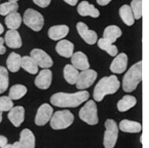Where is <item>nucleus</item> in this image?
Masks as SVG:
<instances>
[{
	"label": "nucleus",
	"instance_id": "18",
	"mask_svg": "<svg viewBox=\"0 0 149 148\" xmlns=\"http://www.w3.org/2000/svg\"><path fill=\"white\" fill-rule=\"evenodd\" d=\"M77 10L81 16H91L93 18H97L100 15L99 10L88 1H82L79 4Z\"/></svg>",
	"mask_w": 149,
	"mask_h": 148
},
{
	"label": "nucleus",
	"instance_id": "10",
	"mask_svg": "<svg viewBox=\"0 0 149 148\" xmlns=\"http://www.w3.org/2000/svg\"><path fill=\"white\" fill-rule=\"evenodd\" d=\"M54 114L53 108L49 104L45 103L39 106L35 117V124L38 126L45 125L49 123Z\"/></svg>",
	"mask_w": 149,
	"mask_h": 148
},
{
	"label": "nucleus",
	"instance_id": "14",
	"mask_svg": "<svg viewBox=\"0 0 149 148\" xmlns=\"http://www.w3.org/2000/svg\"><path fill=\"white\" fill-rule=\"evenodd\" d=\"M8 118L15 127H20L25 119V109L23 106H17L13 107L8 114Z\"/></svg>",
	"mask_w": 149,
	"mask_h": 148
},
{
	"label": "nucleus",
	"instance_id": "22",
	"mask_svg": "<svg viewBox=\"0 0 149 148\" xmlns=\"http://www.w3.org/2000/svg\"><path fill=\"white\" fill-rule=\"evenodd\" d=\"M119 129L125 133H139L141 131V124L138 122L124 119L119 124Z\"/></svg>",
	"mask_w": 149,
	"mask_h": 148
},
{
	"label": "nucleus",
	"instance_id": "35",
	"mask_svg": "<svg viewBox=\"0 0 149 148\" xmlns=\"http://www.w3.org/2000/svg\"><path fill=\"white\" fill-rule=\"evenodd\" d=\"M36 5L41 8H46L49 5L51 0H33Z\"/></svg>",
	"mask_w": 149,
	"mask_h": 148
},
{
	"label": "nucleus",
	"instance_id": "11",
	"mask_svg": "<svg viewBox=\"0 0 149 148\" xmlns=\"http://www.w3.org/2000/svg\"><path fill=\"white\" fill-rule=\"evenodd\" d=\"M76 26H77L79 34L86 44L90 45H93L98 41L96 33L93 30H90L88 28V26L85 23L81 22H78Z\"/></svg>",
	"mask_w": 149,
	"mask_h": 148
},
{
	"label": "nucleus",
	"instance_id": "9",
	"mask_svg": "<svg viewBox=\"0 0 149 148\" xmlns=\"http://www.w3.org/2000/svg\"><path fill=\"white\" fill-rule=\"evenodd\" d=\"M30 56L34 60L38 67L43 69H49V67L53 66L52 58L43 49H33L30 53Z\"/></svg>",
	"mask_w": 149,
	"mask_h": 148
},
{
	"label": "nucleus",
	"instance_id": "1",
	"mask_svg": "<svg viewBox=\"0 0 149 148\" xmlns=\"http://www.w3.org/2000/svg\"><path fill=\"white\" fill-rule=\"evenodd\" d=\"M90 94L86 90H81L76 93H64L59 92L54 94L50 98V102L52 105L62 107H77L81 104L89 100Z\"/></svg>",
	"mask_w": 149,
	"mask_h": 148
},
{
	"label": "nucleus",
	"instance_id": "23",
	"mask_svg": "<svg viewBox=\"0 0 149 148\" xmlns=\"http://www.w3.org/2000/svg\"><path fill=\"white\" fill-rule=\"evenodd\" d=\"M20 142L25 148H35V136L33 133L28 129H25L21 132Z\"/></svg>",
	"mask_w": 149,
	"mask_h": 148
},
{
	"label": "nucleus",
	"instance_id": "4",
	"mask_svg": "<svg viewBox=\"0 0 149 148\" xmlns=\"http://www.w3.org/2000/svg\"><path fill=\"white\" fill-rule=\"evenodd\" d=\"M74 116L68 110L58 111L53 114L50 119V126L53 129H65L72 124Z\"/></svg>",
	"mask_w": 149,
	"mask_h": 148
},
{
	"label": "nucleus",
	"instance_id": "45",
	"mask_svg": "<svg viewBox=\"0 0 149 148\" xmlns=\"http://www.w3.org/2000/svg\"><path fill=\"white\" fill-rule=\"evenodd\" d=\"M9 1H14V2H17L18 0H9Z\"/></svg>",
	"mask_w": 149,
	"mask_h": 148
},
{
	"label": "nucleus",
	"instance_id": "41",
	"mask_svg": "<svg viewBox=\"0 0 149 148\" xmlns=\"http://www.w3.org/2000/svg\"><path fill=\"white\" fill-rule=\"evenodd\" d=\"M4 32V28H3V25L0 23V35L2 34Z\"/></svg>",
	"mask_w": 149,
	"mask_h": 148
},
{
	"label": "nucleus",
	"instance_id": "31",
	"mask_svg": "<svg viewBox=\"0 0 149 148\" xmlns=\"http://www.w3.org/2000/svg\"><path fill=\"white\" fill-rule=\"evenodd\" d=\"M19 8V5L17 2L14 1H9L0 4V15H8L11 13L17 11Z\"/></svg>",
	"mask_w": 149,
	"mask_h": 148
},
{
	"label": "nucleus",
	"instance_id": "38",
	"mask_svg": "<svg viewBox=\"0 0 149 148\" xmlns=\"http://www.w3.org/2000/svg\"><path fill=\"white\" fill-rule=\"evenodd\" d=\"M112 0H96L97 3L99 5H102V6H105V5H107Z\"/></svg>",
	"mask_w": 149,
	"mask_h": 148
},
{
	"label": "nucleus",
	"instance_id": "36",
	"mask_svg": "<svg viewBox=\"0 0 149 148\" xmlns=\"http://www.w3.org/2000/svg\"><path fill=\"white\" fill-rule=\"evenodd\" d=\"M8 144V139L3 135H0V148H3Z\"/></svg>",
	"mask_w": 149,
	"mask_h": 148
},
{
	"label": "nucleus",
	"instance_id": "37",
	"mask_svg": "<svg viewBox=\"0 0 149 148\" xmlns=\"http://www.w3.org/2000/svg\"><path fill=\"white\" fill-rule=\"evenodd\" d=\"M4 44V38H0V55H3L6 52V48L3 45Z\"/></svg>",
	"mask_w": 149,
	"mask_h": 148
},
{
	"label": "nucleus",
	"instance_id": "26",
	"mask_svg": "<svg viewBox=\"0 0 149 148\" xmlns=\"http://www.w3.org/2000/svg\"><path fill=\"white\" fill-rule=\"evenodd\" d=\"M22 20L23 19H22V16L19 13L14 12L6 16L4 22L6 26L10 30H17L21 26Z\"/></svg>",
	"mask_w": 149,
	"mask_h": 148
},
{
	"label": "nucleus",
	"instance_id": "28",
	"mask_svg": "<svg viewBox=\"0 0 149 148\" xmlns=\"http://www.w3.org/2000/svg\"><path fill=\"white\" fill-rule=\"evenodd\" d=\"M22 68L33 75L38 72V66L31 56H23L22 58Z\"/></svg>",
	"mask_w": 149,
	"mask_h": 148
},
{
	"label": "nucleus",
	"instance_id": "5",
	"mask_svg": "<svg viewBox=\"0 0 149 148\" xmlns=\"http://www.w3.org/2000/svg\"><path fill=\"white\" fill-rule=\"evenodd\" d=\"M23 22L33 31L39 32L44 26L45 20L44 16L38 11L33 9H27L23 15Z\"/></svg>",
	"mask_w": 149,
	"mask_h": 148
},
{
	"label": "nucleus",
	"instance_id": "19",
	"mask_svg": "<svg viewBox=\"0 0 149 148\" xmlns=\"http://www.w3.org/2000/svg\"><path fill=\"white\" fill-rule=\"evenodd\" d=\"M56 50L59 56L70 58L74 54V45L68 40H61L56 46Z\"/></svg>",
	"mask_w": 149,
	"mask_h": 148
},
{
	"label": "nucleus",
	"instance_id": "33",
	"mask_svg": "<svg viewBox=\"0 0 149 148\" xmlns=\"http://www.w3.org/2000/svg\"><path fill=\"white\" fill-rule=\"evenodd\" d=\"M130 8L133 12L135 20H139L142 16V0H132Z\"/></svg>",
	"mask_w": 149,
	"mask_h": 148
},
{
	"label": "nucleus",
	"instance_id": "24",
	"mask_svg": "<svg viewBox=\"0 0 149 148\" xmlns=\"http://www.w3.org/2000/svg\"><path fill=\"white\" fill-rule=\"evenodd\" d=\"M136 105V97L127 94V95H125L120 101H118V102L117 104V108L119 112L124 113V112L129 111L130 109L134 107Z\"/></svg>",
	"mask_w": 149,
	"mask_h": 148
},
{
	"label": "nucleus",
	"instance_id": "20",
	"mask_svg": "<svg viewBox=\"0 0 149 148\" xmlns=\"http://www.w3.org/2000/svg\"><path fill=\"white\" fill-rule=\"evenodd\" d=\"M22 58L19 54L12 52L6 60V66L11 72H17L22 67Z\"/></svg>",
	"mask_w": 149,
	"mask_h": 148
},
{
	"label": "nucleus",
	"instance_id": "3",
	"mask_svg": "<svg viewBox=\"0 0 149 148\" xmlns=\"http://www.w3.org/2000/svg\"><path fill=\"white\" fill-rule=\"evenodd\" d=\"M142 79V61L134 64L123 78V90L126 93L134 91Z\"/></svg>",
	"mask_w": 149,
	"mask_h": 148
},
{
	"label": "nucleus",
	"instance_id": "13",
	"mask_svg": "<svg viewBox=\"0 0 149 148\" xmlns=\"http://www.w3.org/2000/svg\"><path fill=\"white\" fill-rule=\"evenodd\" d=\"M128 66V56L126 54L121 53L116 56L114 60L110 65V70L113 73L121 74L127 68Z\"/></svg>",
	"mask_w": 149,
	"mask_h": 148
},
{
	"label": "nucleus",
	"instance_id": "25",
	"mask_svg": "<svg viewBox=\"0 0 149 148\" xmlns=\"http://www.w3.org/2000/svg\"><path fill=\"white\" fill-rule=\"evenodd\" d=\"M122 35V31L121 29L115 26V25H112V26H108L105 28L103 32V38L109 40L110 42H112L113 44L117 41V39L118 38H120Z\"/></svg>",
	"mask_w": 149,
	"mask_h": 148
},
{
	"label": "nucleus",
	"instance_id": "29",
	"mask_svg": "<svg viewBox=\"0 0 149 148\" xmlns=\"http://www.w3.org/2000/svg\"><path fill=\"white\" fill-rule=\"evenodd\" d=\"M97 44H98V47L101 49L106 51L109 56H118V48H117V46H115L109 40L102 38H101V39H99L97 41Z\"/></svg>",
	"mask_w": 149,
	"mask_h": 148
},
{
	"label": "nucleus",
	"instance_id": "34",
	"mask_svg": "<svg viewBox=\"0 0 149 148\" xmlns=\"http://www.w3.org/2000/svg\"><path fill=\"white\" fill-rule=\"evenodd\" d=\"M13 107V100L10 96H0V111L10 112Z\"/></svg>",
	"mask_w": 149,
	"mask_h": 148
},
{
	"label": "nucleus",
	"instance_id": "21",
	"mask_svg": "<svg viewBox=\"0 0 149 148\" xmlns=\"http://www.w3.org/2000/svg\"><path fill=\"white\" fill-rule=\"evenodd\" d=\"M79 72L77 68H75L72 65H66L63 69V76L65 80L69 84H76L78 82V79L79 76Z\"/></svg>",
	"mask_w": 149,
	"mask_h": 148
},
{
	"label": "nucleus",
	"instance_id": "12",
	"mask_svg": "<svg viewBox=\"0 0 149 148\" xmlns=\"http://www.w3.org/2000/svg\"><path fill=\"white\" fill-rule=\"evenodd\" d=\"M52 83V72L49 69H43L36 77L34 81L37 88L40 90H47Z\"/></svg>",
	"mask_w": 149,
	"mask_h": 148
},
{
	"label": "nucleus",
	"instance_id": "39",
	"mask_svg": "<svg viewBox=\"0 0 149 148\" xmlns=\"http://www.w3.org/2000/svg\"><path fill=\"white\" fill-rule=\"evenodd\" d=\"M64 1H65L67 3L72 5V6H75V5L77 4V3H78L79 0H64Z\"/></svg>",
	"mask_w": 149,
	"mask_h": 148
},
{
	"label": "nucleus",
	"instance_id": "6",
	"mask_svg": "<svg viewBox=\"0 0 149 148\" xmlns=\"http://www.w3.org/2000/svg\"><path fill=\"white\" fill-rule=\"evenodd\" d=\"M80 119L89 125H95L98 124V114H97V106L94 101H88L85 105L79 111Z\"/></svg>",
	"mask_w": 149,
	"mask_h": 148
},
{
	"label": "nucleus",
	"instance_id": "7",
	"mask_svg": "<svg viewBox=\"0 0 149 148\" xmlns=\"http://www.w3.org/2000/svg\"><path fill=\"white\" fill-rule=\"evenodd\" d=\"M105 134L103 138V146L105 148H114L118 140V128L114 120L107 119L105 122Z\"/></svg>",
	"mask_w": 149,
	"mask_h": 148
},
{
	"label": "nucleus",
	"instance_id": "2",
	"mask_svg": "<svg viewBox=\"0 0 149 148\" xmlns=\"http://www.w3.org/2000/svg\"><path fill=\"white\" fill-rule=\"evenodd\" d=\"M119 87L120 83L115 75L104 77L96 83L93 92V97L95 101H102L105 96L115 94Z\"/></svg>",
	"mask_w": 149,
	"mask_h": 148
},
{
	"label": "nucleus",
	"instance_id": "17",
	"mask_svg": "<svg viewBox=\"0 0 149 148\" xmlns=\"http://www.w3.org/2000/svg\"><path fill=\"white\" fill-rule=\"evenodd\" d=\"M69 33V27L67 25H57L51 26L48 31V36L54 41L61 40Z\"/></svg>",
	"mask_w": 149,
	"mask_h": 148
},
{
	"label": "nucleus",
	"instance_id": "43",
	"mask_svg": "<svg viewBox=\"0 0 149 148\" xmlns=\"http://www.w3.org/2000/svg\"><path fill=\"white\" fill-rule=\"evenodd\" d=\"M2 111H0V124H1V122H2V118H3V117H2Z\"/></svg>",
	"mask_w": 149,
	"mask_h": 148
},
{
	"label": "nucleus",
	"instance_id": "16",
	"mask_svg": "<svg viewBox=\"0 0 149 148\" xmlns=\"http://www.w3.org/2000/svg\"><path fill=\"white\" fill-rule=\"evenodd\" d=\"M4 43L11 49H19L22 45L20 33L16 30H9L4 36Z\"/></svg>",
	"mask_w": 149,
	"mask_h": 148
},
{
	"label": "nucleus",
	"instance_id": "30",
	"mask_svg": "<svg viewBox=\"0 0 149 148\" xmlns=\"http://www.w3.org/2000/svg\"><path fill=\"white\" fill-rule=\"evenodd\" d=\"M26 93H27V88L26 86L22 84H15L10 88L9 92V96L13 101H15V100L22 99L25 96Z\"/></svg>",
	"mask_w": 149,
	"mask_h": 148
},
{
	"label": "nucleus",
	"instance_id": "8",
	"mask_svg": "<svg viewBox=\"0 0 149 148\" xmlns=\"http://www.w3.org/2000/svg\"><path fill=\"white\" fill-rule=\"evenodd\" d=\"M96 79H97V72L95 70L90 68L84 71H81L78 79V82L76 83V87L77 89L81 90L88 89L95 83Z\"/></svg>",
	"mask_w": 149,
	"mask_h": 148
},
{
	"label": "nucleus",
	"instance_id": "44",
	"mask_svg": "<svg viewBox=\"0 0 149 148\" xmlns=\"http://www.w3.org/2000/svg\"><path fill=\"white\" fill-rule=\"evenodd\" d=\"M141 143H142V136L141 137Z\"/></svg>",
	"mask_w": 149,
	"mask_h": 148
},
{
	"label": "nucleus",
	"instance_id": "15",
	"mask_svg": "<svg viewBox=\"0 0 149 148\" xmlns=\"http://www.w3.org/2000/svg\"><path fill=\"white\" fill-rule=\"evenodd\" d=\"M72 58V66L79 71H84L87 69H90V62L88 60V57L86 55L81 51H78L73 54Z\"/></svg>",
	"mask_w": 149,
	"mask_h": 148
},
{
	"label": "nucleus",
	"instance_id": "27",
	"mask_svg": "<svg viewBox=\"0 0 149 148\" xmlns=\"http://www.w3.org/2000/svg\"><path fill=\"white\" fill-rule=\"evenodd\" d=\"M119 15L124 23L129 26H132L135 23V17L133 12L131 10L130 6L128 4H124L123 6H121V8L119 9Z\"/></svg>",
	"mask_w": 149,
	"mask_h": 148
},
{
	"label": "nucleus",
	"instance_id": "32",
	"mask_svg": "<svg viewBox=\"0 0 149 148\" xmlns=\"http://www.w3.org/2000/svg\"><path fill=\"white\" fill-rule=\"evenodd\" d=\"M9 87V73L8 70L0 66V94L7 90Z\"/></svg>",
	"mask_w": 149,
	"mask_h": 148
},
{
	"label": "nucleus",
	"instance_id": "40",
	"mask_svg": "<svg viewBox=\"0 0 149 148\" xmlns=\"http://www.w3.org/2000/svg\"><path fill=\"white\" fill-rule=\"evenodd\" d=\"M13 148H25L21 144L20 141H16L13 144Z\"/></svg>",
	"mask_w": 149,
	"mask_h": 148
},
{
	"label": "nucleus",
	"instance_id": "42",
	"mask_svg": "<svg viewBox=\"0 0 149 148\" xmlns=\"http://www.w3.org/2000/svg\"><path fill=\"white\" fill-rule=\"evenodd\" d=\"M3 148H13V145H11V144H7Z\"/></svg>",
	"mask_w": 149,
	"mask_h": 148
}]
</instances>
